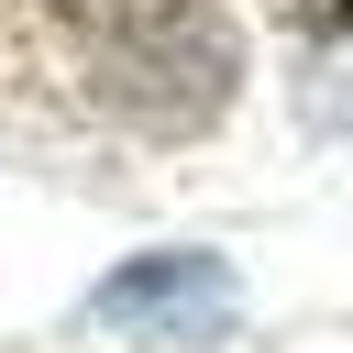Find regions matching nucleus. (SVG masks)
<instances>
[{
	"mask_svg": "<svg viewBox=\"0 0 353 353\" xmlns=\"http://www.w3.org/2000/svg\"><path fill=\"white\" fill-rule=\"evenodd\" d=\"M88 110L143 143H199L243 88V33L221 0H99L77 22Z\"/></svg>",
	"mask_w": 353,
	"mask_h": 353,
	"instance_id": "1",
	"label": "nucleus"
},
{
	"mask_svg": "<svg viewBox=\"0 0 353 353\" xmlns=\"http://www.w3.org/2000/svg\"><path fill=\"white\" fill-rule=\"evenodd\" d=\"M243 309H254V287L210 243H143V254H121L110 276L77 287L88 342H154V353H210V342L243 331Z\"/></svg>",
	"mask_w": 353,
	"mask_h": 353,
	"instance_id": "2",
	"label": "nucleus"
}]
</instances>
